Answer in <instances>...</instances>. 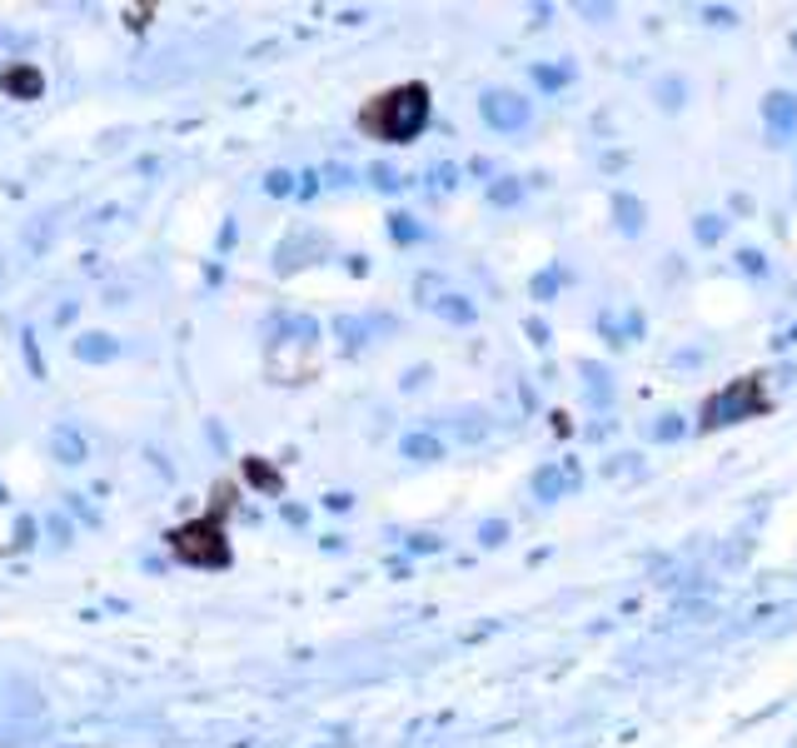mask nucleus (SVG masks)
Returning <instances> with one entry per match:
<instances>
[{
	"label": "nucleus",
	"instance_id": "nucleus-1",
	"mask_svg": "<svg viewBox=\"0 0 797 748\" xmlns=\"http://www.w3.org/2000/svg\"><path fill=\"white\" fill-rule=\"evenodd\" d=\"M429 120V90L424 86H398L389 96H379L374 105L364 110V131L384 135V141H409V135L424 131Z\"/></svg>",
	"mask_w": 797,
	"mask_h": 748
},
{
	"label": "nucleus",
	"instance_id": "nucleus-3",
	"mask_svg": "<svg viewBox=\"0 0 797 748\" xmlns=\"http://www.w3.org/2000/svg\"><path fill=\"white\" fill-rule=\"evenodd\" d=\"M748 410H763V400H757V380L728 384V390L708 404V414H703V420H708V424H728L733 414H748Z\"/></svg>",
	"mask_w": 797,
	"mask_h": 748
},
{
	"label": "nucleus",
	"instance_id": "nucleus-6",
	"mask_svg": "<svg viewBox=\"0 0 797 748\" xmlns=\"http://www.w3.org/2000/svg\"><path fill=\"white\" fill-rule=\"evenodd\" d=\"M404 449H409V455H424V459L439 455V445H434V439H419V434H414V439H404Z\"/></svg>",
	"mask_w": 797,
	"mask_h": 748
},
{
	"label": "nucleus",
	"instance_id": "nucleus-4",
	"mask_svg": "<svg viewBox=\"0 0 797 748\" xmlns=\"http://www.w3.org/2000/svg\"><path fill=\"white\" fill-rule=\"evenodd\" d=\"M484 120L489 125H498V131H524L528 125V100L494 90V96H484Z\"/></svg>",
	"mask_w": 797,
	"mask_h": 748
},
{
	"label": "nucleus",
	"instance_id": "nucleus-5",
	"mask_svg": "<svg viewBox=\"0 0 797 748\" xmlns=\"http://www.w3.org/2000/svg\"><path fill=\"white\" fill-rule=\"evenodd\" d=\"M793 125H797V100L793 96H767V131L793 135Z\"/></svg>",
	"mask_w": 797,
	"mask_h": 748
},
{
	"label": "nucleus",
	"instance_id": "nucleus-2",
	"mask_svg": "<svg viewBox=\"0 0 797 748\" xmlns=\"http://www.w3.org/2000/svg\"><path fill=\"white\" fill-rule=\"evenodd\" d=\"M170 549H175V559H184V565H225V559H229L225 529H220V524H210V520L180 529L170 539Z\"/></svg>",
	"mask_w": 797,
	"mask_h": 748
}]
</instances>
